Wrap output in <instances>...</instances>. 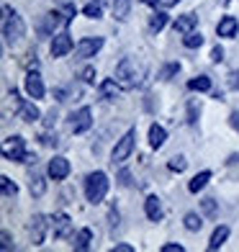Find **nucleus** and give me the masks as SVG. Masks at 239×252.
<instances>
[{"label": "nucleus", "instance_id": "nucleus-41", "mask_svg": "<svg viewBox=\"0 0 239 252\" xmlns=\"http://www.w3.org/2000/svg\"><path fill=\"white\" fill-rule=\"evenodd\" d=\"M224 60V47H219V44H216V47L211 49V62H216V64H219Z\"/></svg>", "mask_w": 239, "mask_h": 252}, {"label": "nucleus", "instance_id": "nucleus-49", "mask_svg": "<svg viewBox=\"0 0 239 252\" xmlns=\"http://www.w3.org/2000/svg\"><path fill=\"white\" fill-rule=\"evenodd\" d=\"M221 3H224V5H229V3H232V0H221Z\"/></svg>", "mask_w": 239, "mask_h": 252}, {"label": "nucleus", "instance_id": "nucleus-19", "mask_svg": "<svg viewBox=\"0 0 239 252\" xmlns=\"http://www.w3.org/2000/svg\"><path fill=\"white\" fill-rule=\"evenodd\" d=\"M165 142H167V129L159 124H152L149 126V147L152 150H159V147H165Z\"/></svg>", "mask_w": 239, "mask_h": 252}, {"label": "nucleus", "instance_id": "nucleus-30", "mask_svg": "<svg viewBox=\"0 0 239 252\" xmlns=\"http://www.w3.org/2000/svg\"><path fill=\"white\" fill-rule=\"evenodd\" d=\"M183 44H185L188 49H198L201 44H203L201 31H188V33H183Z\"/></svg>", "mask_w": 239, "mask_h": 252}, {"label": "nucleus", "instance_id": "nucleus-13", "mask_svg": "<svg viewBox=\"0 0 239 252\" xmlns=\"http://www.w3.org/2000/svg\"><path fill=\"white\" fill-rule=\"evenodd\" d=\"M47 175H49L52 180H64L67 175H70V159H67V157H54V159H49Z\"/></svg>", "mask_w": 239, "mask_h": 252}, {"label": "nucleus", "instance_id": "nucleus-40", "mask_svg": "<svg viewBox=\"0 0 239 252\" xmlns=\"http://www.w3.org/2000/svg\"><path fill=\"white\" fill-rule=\"evenodd\" d=\"M62 16H64V24H70V21L75 18V5H72V3H67V5L62 8Z\"/></svg>", "mask_w": 239, "mask_h": 252}, {"label": "nucleus", "instance_id": "nucleus-46", "mask_svg": "<svg viewBox=\"0 0 239 252\" xmlns=\"http://www.w3.org/2000/svg\"><path fill=\"white\" fill-rule=\"evenodd\" d=\"M229 124H232V126H234V129L239 131V111H234V113H232V116H229Z\"/></svg>", "mask_w": 239, "mask_h": 252}, {"label": "nucleus", "instance_id": "nucleus-24", "mask_svg": "<svg viewBox=\"0 0 239 252\" xmlns=\"http://www.w3.org/2000/svg\"><path fill=\"white\" fill-rule=\"evenodd\" d=\"M209 180H211V170H203V173H198L196 178L188 183V190H190V193H201L203 188L209 186Z\"/></svg>", "mask_w": 239, "mask_h": 252}, {"label": "nucleus", "instance_id": "nucleus-9", "mask_svg": "<svg viewBox=\"0 0 239 252\" xmlns=\"http://www.w3.org/2000/svg\"><path fill=\"white\" fill-rule=\"evenodd\" d=\"M72 36H70V31L67 29H62L60 33H54V39H52V47H49V52H52V57L57 60V57H64V54H70L72 52Z\"/></svg>", "mask_w": 239, "mask_h": 252}, {"label": "nucleus", "instance_id": "nucleus-14", "mask_svg": "<svg viewBox=\"0 0 239 252\" xmlns=\"http://www.w3.org/2000/svg\"><path fill=\"white\" fill-rule=\"evenodd\" d=\"M16 113H18V119L26 121V124H33V121L41 119V111H39V106L33 100H21L16 106Z\"/></svg>", "mask_w": 239, "mask_h": 252}, {"label": "nucleus", "instance_id": "nucleus-28", "mask_svg": "<svg viewBox=\"0 0 239 252\" xmlns=\"http://www.w3.org/2000/svg\"><path fill=\"white\" fill-rule=\"evenodd\" d=\"M201 211H203V216H209V219H216V216H219V203H216V198H203Z\"/></svg>", "mask_w": 239, "mask_h": 252}, {"label": "nucleus", "instance_id": "nucleus-23", "mask_svg": "<svg viewBox=\"0 0 239 252\" xmlns=\"http://www.w3.org/2000/svg\"><path fill=\"white\" fill-rule=\"evenodd\" d=\"M167 21H170V13H165V10H157V8H154V13L149 16V31H152V33H159V31L167 26Z\"/></svg>", "mask_w": 239, "mask_h": 252}, {"label": "nucleus", "instance_id": "nucleus-18", "mask_svg": "<svg viewBox=\"0 0 239 252\" xmlns=\"http://www.w3.org/2000/svg\"><path fill=\"white\" fill-rule=\"evenodd\" d=\"M144 214H147V219H149V221H162V203H159L157 196H147Z\"/></svg>", "mask_w": 239, "mask_h": 252}, {"label": "nucleus", "instance_id": "nucleus-25", "mask_svg": "<svg viewBox=\"0 0 239 252\" xmlns=\"http://www.w3.org/2000/svg\"><path fill=\"white\" fill-rule=\"evenodd\" d=\"M188 90H196V93H209L211 90V77L209 75H198L188 80Z\"/></svg>", "mask_w": 239, "mask_h": 252}, {"label": "nucleus", "instance_id": "nucleus-21", "mask_svg": "<svg viewBox=\"0 0 239 252\" xmlns=\"http://www.w3.org/2000/svg\"><path fill=\"white\" fill-rule=\"evenodd\" d=\"M226 239H229V226H216L213 229V234H211V239H209V250L213 252V250H219L224 242H226Z\"/></svg>", "mask_w": 239, "mask_h": 252}, {"label": "nucleus", "instance_id": "nucleus-3", "mask_svg": "<svg viewBox=\"0 0 239 252\" xmlns=\"http://www.w3.org/2000/svg\"><path fill=\"white\" fill-rule=\"evenodd\" d=\"M108 186H111V180L108 175L103 173V170H95V173H90L85 178V198L98 206V203H103L106 196H108Z\"/></svg>", "mask_w": 239, "mask_h": 252}, {"label": "nucleus", "instance_id": "nucleus-31", "mask_svg": "<svg viewBox=\"0 0 239 252\" xmlns=\"http://www.w3.org/2000/svg\"><path fill=\"white\" fill-rule=\"evenodd\" d=\"M180 72V62H170V64H165L162 70H159V80H162V83H167V80H173L175 75Z\"/></svg>", "mask_w": 239, "mask_h": 252}, {"label": "nucleus", "instance_id": "nucleus-48", "mask_svg": "<svg viewBox=\"0 0 239 252\" xmlns=\"http://www.w3.org/2000/svg\"><path fill=\"white\" fill-rule=\"evenodd\" d=\"M180 0H165V5H178Z\"/></svg>", "mask_w": 239, "mask_h": 252}, {"label": "nucleus", "instance_id": "nucleus-29", "mask_svg": "<svg viewBox=\"0 0 239 252\" xmlns=\"http://www.w3.org/2000/svg\"><path fill=\"white\" fill-rule=\"evenodd\" d=\"M0 188H3V196H5V198H16V196H18V186H16V183L10 180L8 175L0 178Z\"/></svg>", "mask_w": 239, "mask_h": 252}, {"label": "nucleus", "instance_id": "nucleus-2", "mask_svg": "<svg viewBox=\"0 0 239 252\" xmlns=\"http://www.w3.org/2000/svg\"><path fill=\"white\" fill-rule=\"evenodd\" d=\"M113 77H116V83L121 85V90H134L136 85H139V80H142V67H139V62H136L134 57H123V60L116 64Z\"/></svg>", "mask_w": 239, "mask_h": 252}, {"label": "nucleus", "instance_id": "nucleus-6", "mask_svg": "<svg viewBox=\"0 0 239 252\" xmlns=\"http://www.w3.org/2000/svg\"><path fill=\"white\" fill-rule=\"evenodd\" d=\"M49 226H52V219H47L44 214H33L31 221H29V237H31V242L33 245H44Z\"/></svg>", "mask_w": 239, "mask_h": 252}, {"label": "nucleus", "instance_id": "nucleus-38", "mask_svg": "<svg viewBox=\"0 0 239 252\" xmlns=\"http://www.w3.org/2000/svg\"><path fill=\"white\" fill-rule=\"evenodd\" d=\"M108 224H111V229L119 226V209H116V203H111V209H108Z\"/></svg>", "mask_w": 239, "mask_h": 252}, {"label": "nucleus", "instance_id": "nucleus-7", "mask_svg": "<svg viewBox=\"0 0 239 252\" xmlns=\"http://www.w3.org/2000/svg\"><path fill=\"white\" fill-rule=\"evenodd\" d=\"M57 26H67V24H64V16H62V10H52V13L41 16V21H39V39L54 36Z\"/></svg>", "mask_w": 239, "mask_h": 252}, {"label": "nucleus", "instance_id": "nucleus-45", "mask_svg": "<svg viewBox=\"0 0 239 252\" xmlns=\"http://www.w3.org/2000/svg\"><path fill=\"white\" fill-rule=\"evenodd\" d=\"M113 252H134V247H131V245L119 242V245H113Z\"/></svg>", "mask_w": 239, "mask_h": 252}, {"label": "nucleus", "instance_id": "nucleus-12", "mask_svg": "<svg viewBox=\"0 0 239 252\" xmlns=\"http://www.w3.org/2000/svg\"><path fill=\"white\" fill-rule=\"evenodd\" d=\"M72 232V219L67 214H54L52 216V234L54 239H62V237H70Z\"/></svg>", "mask_w": 239, "mask_h": 252}, {"label": "nucleus", "instance_id": "nucleus-47", "mask_svg": "<svg viewBox=\"0 0 239 252\" xmlns=\"http://www.w3.org/2000/svg\"><path fill=\"white\" fill-rule=\"evenodd\" d=\"M142 3H144V5H149V8H159V5L165 3V0H142Z\"/></svg>", "mask_w": 239, "mask_h": 252}, {"label": "nucleus", "instance_id": "nucleus-15", "mask_svg": "<svg viewBox=\"0 0 239 252\" xmlns=\"http://www.w3.org/2000/svg\"><path fill=\"white\" fill-rule=\"evenodd\" d=\"M216 33H219L221 39H234L239 33V21L234 16H224L219 24H216Z\"/></svg>", "mask_w": 239, "mask_h": 252}, {"label": "nucleus", "instance_id": "nucleus-34", "mask_svg": "<svg viewBox=\"0 0 239 252\" xmlns=\"http://www.w3.org/2000/svg\"><path fill=\"white\" fill-rule=\"evenodd\" d=\"M167 167L173 170V173H183V170L188 167V159H185L183 155H175V157H173V159H170V162H167Z\"/></svg>", "mask_w": 239, "mask_h": 252}, {"label": "nucleus", "instance_id": "nucleus-42", "mask_svg": "<svg viewBox=\"0 0 239 252\" xmlns=\"http://www.w3.org/2000/svg\"><path fill=\"white\" fill-rule=\"evenodd\" d=\"M185 247L178 245V242H170V245H162V252H183Z\"/></svg>", "mask_w": 239, "mask_h": 252}, {"label": "nucleus", "instance_id": "nucleus-37", "mask_svg": "<svg viewBox=\"0 0 239 252\" xmlns=\"http://www.w3.org/2000/svg\"><path fill=\"white\" fill-rule=\"evenodd\" d=\"M226 88L229 90H239V70H232L226 75Z\"/></svg>", "mask_w": 239, "mask_h": 252}, {"label": "nucleus", "instance_id": "nucleus-35", "mask_svg": "<svg viewBox=\"0 0 239 252\" xmlns=\"http://www.w3.org/2000/svg\"><path fill=\"white\" fill-rule=\"evenodd\" d=\"M13 247H16V245H13V237H10V232H5V229H3V232H0V250L10 252Z\"/></svg>", "mask_w": 239, "mask_h": 252}, {"label": "nucleus", "instance_id": "nucleus-4", "mask_svg": "<svg viewBox=\"0 0 239 252\" xmlns=\"http://www.w3.org/2000/svg\"><path fill=\"white\" fill-rule=\"evenodd\" d=\"M3 157L10 159V162H26V139L21 134H13V136H8L5 139V147H3Z\"/></svg>", "mask_w": 239, "mask_h": 252}, {"label": "nucleus", "instance_id": "nucleus-1", "mask_svg": "<svg viewBox=\"0 0 239 252\" xmlns=\"http://www.w3.org/2000/svg\"><path fill=\"white\" fill-rule=\"evenodd\" d=\"M24 36H26V24L21 18V13L10 5H3V41L8 47H16Z\"/></svg>", "mask_w": 239, "mask_h": 252}, {"label": "nucleus", "instance_id": "nucleus-22", "mask_svg": "<svg viewBox=\"0 0 239 252\" xmlns=\"http://www.w3.org/2000/svg\"><path fill=\"white\" fill-rule=\"evenodd\" d=\"M119 83H116V77H106L103 83H100V95H103V100H116L119 95Z\"/></svg>", "mask_w": 239, "mask_h": 252}, {"label": "nucleus", "instance_id": "nucleus-33", "mask_svg": "<svg viewBox=\"0 0 239 252\" xmlns=\"http://www.w3.org/2000/svg\"><path fill=\"white\" fill-rule=\"evenodd\" d=\"M198 116H201V103H198L196 98H190V100H188V124L196 126V124H198Z\"/></svg>", "mask_w": 239, "mask_h": 252}, {"label": "nucleus", "instance_id": "nucleus-27", "mask_svg": "<svg viewBox=\"0 0 239 252\" xmlns=\"http://www.w3.org/2000/svg\"><path fill=\"white\" fill-rule=\"evenodd\" d=\"M183 226L188 229V232H201V226H203L201 214H196V211H188V214H185V219H183Z\"/></svg>", "mask_w": 239, "mask_h": 252}, {"label": "nucleus", "instance_id": "nucleus-43", "mask_svg": "<svg viewBox=\"0 0 239 252\" xmlns=\"http://www.w3.org/2000/svg\"><path fill=\"white\" fill-rule=\"evenodd\" d=\"M54 124H57V113L49 111V113H47V119H44V126H47V129H52Z\"/></svg>", "mask_w": 239, "mask_h": 252}, {"label": "nucleus", "instance_id": "nucleus-5", "mask_svg": "<svg viewBox=\"0 0 239 252\" xmlns=\"http://www.w3.org/2000/svg\"><path fill=\"white\" fill-rule=\"evenodd\" d=\"M134 142H136V129H129V131L116 142V147H113L111 162H113V165H121L123 159H129V155L134 152Z\"/></svg>", "mask_w": 239, "mask_h": 252}, {"label": "nucleus", "instance_id": "nucleus-39", "mask_svg": "<svg viewBox=\"0 0 239 252\" xmlns=\"http://www.w3.org/2000/svg\"><path fill=\"white\" fill-rule=\"evenodd\" d=\"M39 142L47 144V147H57V134H47V131H44V134L39 136Z\"/></svg>", "mask_w": 239, "mask_h": 252}, {"label": "nucleus", "instance_id": "nucleus-11", "mask_svg": "<svg viewBox=\"0 0 239 252\" xmlns=\"http://www.w3.org/2000/svg\"><path fill=\"white\" fill-rule=\"evenodd\" d=\"M72 134H85L90 126H93V111H90L88 106H83L77 113H72Z\"/></svg>", "mask_w": 239, "mask_h": 252}, {"label": "nucleus", "instance_id": "nucleus-44", "mask_svg": "<svg viewBox=\"0 0 239 252\" xmlns=\"http://www.w3.org/2000/svg\"><path fill=\"white\" fill-rule=\"evenodd\" d=\"M131 175H129V170H121V173H119V183H121V186H131V180H129Z\"/></svg>", "mask_w": 239, "mask_h": 252}, {"label": "nucleus", "instance_id": "nucleus-10", "mask_svg": "<svg viewBox=\"0 0 239 252\" xmlns=\"http://www.w3.org/2000/svg\"><path fill=\"white\" fill-rule=\"evenodd\" d=\"M26 93H29V98H33V100L44 98V93H47L44 80H41V75H39L36 67H31V70L26 72Z\"/></svg>", "mask_w": 239, "mask_h": 252}, {"label": "nucleus", "instance_id": "nucleus-17", "mask_svg": "<svg viewBox=\"0 0 239 252\" xmlns=\"http://www.w3.org/2000/svg\"><path fill=\"white\" fill-rule=\"evenodd\" d=\"M72 250H77V252H85V250H90V245H93V229H80V232L72 237Z\"/></svg>", "mask_w": 239, "mask_h": 252}, {"label": "nucleus", "instance_id": "nucleus-8", "mask_svg": "<svg viewBox=\"0 0 239 252\" xmlns=\"http://www.w3.org/2000/svg\"><path fill=\"white\" fill-rule=\"evenodd\" d=\"M100 49H103V36H90V39H83L75 44V57L77 60H90Z\"/></svg>", "mask_w": 239, "mask_h": 252}, {"label": "nucleus", "instance_id": "nucleus-36", "mask_svg": "<svg viewBox=\"0 0 239 252\" xmlns=\"http://www.w3.org/2000/svg\"><path fill=\"white\" fill-rule=\"evenodd\" d=\"M80 75V80H83V83H95V67H83V70L77 72Z\"/></svg>", "mask_w": 239, "mask_h": 252}, {"label": "nucleus", "instance_id": "nucleus-32", "mask_svg": "<svg viewBox=\"0 0 239 252\" xmlns=\"http://www.w3.org/2000/svg\"><path fill=\"white\" fill-rule=\"evenodd\" d=\"M83 13L88 18H100L103 16V3H100V0H90V3L83 8Z\"/></svg>", "mask_w": 239, "mask_h": 252}, {"label": "nucleus", "instance_id": "nucleus-16", "mask_svg": "<svg viewBox=\"0 0 239 252\" xmlns=\"http://www.w3.org/2000/svg\"><path fill=\"white\" fill-rule=\"evenodd\" d=\"M173 29H175V33L196 31V29H198V16H196V13H183V16H178L175 24H173Z\"/></svg>", "mask_w": 239, "mask_h": 252}, {"label": "nucleus", "instance_id": "nucleus-26", "mask_svg": "<svg viewBox=\"0 0 239 252\" xmlns=\"http://www.w3.org/2000/svg\"><path fill=\"white\" fill-rule=\"evenodd\" d=\"M129 10H131V0H113V18L126 21Z\"/></svg>", "mask_w": 239, "mask_h": 252}, {"label": "nucleus", "instance_id": "nucleus-20", "mask_svg": "<svg viewBox=\"0 0 239 252\" xmlns=\"http://www.w3.org/2000/svg\"><path fill=\"white\" fill-rule=\"evenodd\" d=\"M29 190H31L33 198H41L44 190H47V180H44V175L36 173V170H33V173L29 175Z\"/></svg>", "mask_w": 239, "mask_h": 252}]
</instances>
